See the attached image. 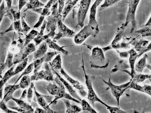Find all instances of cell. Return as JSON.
Instances as JSON below:
<instances>
[{"label":"cell","instance_id":"cell-1","mask_svg":"<svg viewBox=\"0 0 151 113\" xmlns=\"http://www.w3.org/2000/svg\"><path fill=\"white\" fill-rule=\"evenodd\" d=\"M82 62H83V65L81 66L83 68V73H84L85 83H86V87L87 89V97L90 104L95 109V103L98 102L101 104L105 107H106L107 109L109 110L111 113H126V112L123 111L119 107H113V106L109 105L106 103L102 100L97 95L96 93L94 91L93 87V77L90 76L87 74L86 73V69H85L83 60V56L82 55Z\"/></svg>","mask_w":151,"mask_h":113},{"label":"cell","instance_id":"cell-2","mask_svg":"<svg viewBox=\"0 0 151 113\" xmlns=\"http://www.w3.org/2000/svg\"><path fill=\"white\" fill-rule=\"evenodd\" d=\"M125 28L122 25L117 28L115 37L110 45L102 48L104 52L109 50L115 49H127L130 47V45L137 37H128L125 34Z\"/></svg>","mask_w":151,"mask_h":113},{"label":"cell","instance_id":"cell-3","mask_svg":"<svg viewBox=\"0 0 151 113\" xmlns=\"http://www.w3.org/2000/svg\"><path fill=\"white\" fill-rule=\"evenodd\" d=\"M51 11V15L47 18L45 34H44V41L50 38H53L56 34L55 30L57 27L58 19L60 14L58 11V4L57 0L52 6Z\"/></svg>","mask_w":151,"mask_h":113},{"label":"cell","instance_id":"cell-4","mask_svg":"<svg viewBox=\"0 0 151 113\" xmlns=\"http://www.w3.org/2000/svg\"><path fill=\"white\" fill-rule=\"evenodd\" d=\"M90 63L91 68L105 69L108 67L109 60L106 58L102 48L96 46L91 50Z\"/></svg>","mask_w":151,"mask_h":113},{"label":"cell","instance_id":"cell-5","mask_svg":"<svg viewBox=\"0 0 151 113\" xmlns=\"http://www.w3.org/2000/svg\"><path fill=\"white\" fill-rule=\"evenodd\" d=\"M141 0H129L128 1V9L124 23L122 26L126 28L130 23L131 24L130 33L134 32L137 27L136 19V11Z\"/></svg>","mask_w":151,"mask_h":113},{"label":"cell","instance_id":"cell-6","mask_svg":"<svg viewBox=\"0 0 151 113\" xmlns=\"http://www.w3.org/2000/svg\"><path fill=\"white\" fill-rule=\"evenodd\" d=\"M101 79H102L103 82L106 84L110 89L112 95L114 97L116 101L117 106L119 107L121 97L125 91L128 89V87H129V84H130L131 80H130V81L124 83L123 84L117 85L113 84L110 78H109L107 81H106L102 79V78Z\"/></svg>","mask_w":151,"mask_h":113},{"label":"cell","instance_id":"cell-7","mask_svg":"<svg viewBox=\"0 0 151 113\" xmlns=\"http://www.w3.org/2000/svg\"><path fill=\"white\" fill-rule=\"evenodd\" d=\"M99 32V31L94 29L88 24L83 26L79 33L75 35L74 36V42L77 45H80L83 44L90 36L96 37Z\"/></svg>","mask_w":151,"mask_h":113},{"label":"cell","instance_id":"cell-8","mask_svg":"<svg viewBox=\"0 0 151 113\" xmlns=\"http://www.w3.org/2000/svg\"><path fill=\"white\" fill-rule=\"evenodd\" d=\"M57 27L58 32L56 34L53 38V41L56 42L62 38H73L75 36V33L73 30L70 29L64 24L62 20V14L59 16L57 21Z\"/></svg>","mask_w":151,"mask_h":113},{"label":"cell","instance_id":"cell-9","mask_svg":"<svg viewBox=\"0 0 151 113\" xmlns=\"http://www.w3.org/2000/svg\"><path fill=\"white\" fill-rule=\"evenodd\" d=\"M91 0H81L79 5L76 27L81 28L84 26V21L91 4Z\"/></svg>","mask_w":151,"mask_h":113},{"label":"cell","instance_id":"cell-10","mask_svg":"<svg viewBox=\"0 0 151 113\" xmlns=\"http://www.w3.org/2000/svg\"><path fill=\"white\" fill-rule=\"evenodd\" d=\"M35 45L33 43H29L26 46L22 47L19 51L14 54L13 59V64L21 62L32 52L36 51Z\"/></svg>","mask_w":151,"mask_h":113},{"label":"cell","instance_id":"cell-11","mask_svg":"<svg viewBox=\"0 0 151 113\" xmlns=\"http://www.w3.org/2000/svg\"><path fill=\"white\" fill-rule=\"evenodd\" d=\"M44 68L45 69L34 74L30 77L31 81L44 80L48 82H53L54 78L52 68L47 62L44 64Z\"/></svg>","mask_w":151,"mask_h":113},{"label":"cell","instance_id":"cell-12","mask_svg":"<svg viewBox=\"0 0 151 113\" xmlns=\"http://www.w3.org/2000/svg\"><path fill=\"white\" fill-rule=\"evenodd\" d=\"M59 71L60 74L65 78L66 80L77 91L78 93L81 97L83 98L87 97V91H86L84 86L82 83H81L79 81L75 80L70 76L63 68H62Z\"/></svg>","mask_w":151,"mask_h":113},{"label":"cell","instance_id":"cell-13","mask_svg":"<svg viewBox=\"0 0 151 113\" xmlns=\"http://www.w3.org/2000/svg\"><path fill=\"white\" fill-rule=\"evenodd\" d=\"M131 45L133 46V48L137 52L139 58L144 54L150 51L151 50V44L147 40L140 39H136L132 43Z\"/></svg>","mask_w":151,"mask_h":113},{"label":"cell","instance_id":"cell-14","mask_svg":"<svg viewBox=\"0 0 151 113\" xmlns=\"http://www.w3.org/2000/svg\"><path fill=\"white\" fill-rule=\"evenodd\" d=\"M12 100L15 102L18 105V107H10L9 106V108L15 111L18 112L22 113H34V109L32 106L29 104L24 101L23 99H15L13 98Z\"/></svg>","mask_w":151,"mask_h":113},{"label":"cell","instance_id":"cell-15","mask_svg":"<svg viewBox=\"0 0 151 113\" xmlns=\"http://www.w3.org/2000/svg\"><path fill=\"white\" fill-rule=\"evenodd\" d=\"M57 54V52L56 51L48 52L42 57L35 60L33 62L35 69L34 73L37 72L40 69L43 63L50 62Z\"/></svg>","mask_w":151,"mask_h":113},{"label":"cell","instance_id":"cell-16","mask_svg":"<svg viewBox=\"0 0 151 113\" xmlns=\"http://www.w3.org/2000/svg\"><path fill=\"white\" fill-rule=\"evenodd\" d=\"M21 88L19 84H6L4 90V97L2 99L5 103H7L9 100H12L13 97V94L15 91Z\"/></svg>","mask_w":151,"mask_h":113},{"label":"cell","instance_id":"cell-17","mask_svg":"<svg viewBox=\"0 0 151 113\" xmlns=\"http://www.w3.org/2000/svg\"><path fill=\"white\" fill-rule=\"evenodd\" d=\"M51 68H52V70L53 71V73L55 75H58V77L59 79H60L62 83L64 84L65 87L67 90L68 92L69 93L70 95L71 96L73 97V98L78 99V100H80L81 101V99L79 95H78L77 92L74 87H72V86L67 80H65L64 78L62 77L61 75H59V74L58 73L57 71L55 70L52 67H51Z\"/></svg>","mask_w":151,"mask_h":113},{"label":"cell","instance_id":"cell-18","mask_svg":"<svg viewBox=\"0 0 151 113\" xmlns=\"http://www.w3.org/2000/svg\"><path fill=\"white\" fill-rule=\"evenodd\" d=\"M98 7L96 1H95L90 9L89 22L88 24L94 29L99 31V24L96 19L97 9Z\"/></svg>","mask_w":151,"mask_h":113},{"label":"cell","instance_id":"cell-19","mask_svg":"<svg viewBox=\"0 0 151 113\" xmlns=\"http://www.w3.org/2000/svg\"><path fill=\"white\" fill-rule=\"evenodd\" d=\"M33 90L38 103L42 107L43 109L45 110L47 113H56L51 109L50 107L49 104L47 102L46 99L44 97V95L39 93L36 90L35 86L33 87Z\"/></svg>","mask_w":151,"mask_h":113},{"label":"cell","instance_id":"cell-20","mask_svg":"<svg viewBox=\"0 0 151 113\" xmlns=\"http://www.w3.org/2000/svg\"><path fill=\"white\" fill-rule=\"evenodd\" d=\"M129 52V67L131 71L130 73V76L132 79L135 75L136 72L134 70V66L136 64V60L137 58L138 54L137 51L134 49V48H132L128 51Z\"/></svg>","mask_w":151,"mask_h":113},{"label":"cell","instance_id":"cell-21","mask_svg":"<svg viewBox=\"0 0 151 113\" xmlns=\"http://www.w3.org/2000/svg\"><path fill=\"white\" fill-rule=\"evenodd\" d=\"M6 11L5 16L9 17L12 22L21 19V11L19 10L18 5L14 6H12L9 9L6 8Z\"/></svg>","mask_w":151,"mask_h":113},{"label":"cell","instance_id":"cell-22","mask_svg":"<svg viewBox=\"0 0 151 113\" xmlns=\"http://www.w3.org/2000/svg\"><path fill=\"white\" fill-rule=\"evenodd\" d=\"M14 67H12L9 69L1 78V80L0 81V99H2L3 98V91L4 86L10 78L14 76Z\"/></svg>","mask_w":151,"mask_h":113},{"label":"cell","instance_id":"cell-23","mask_svg":"<svg viewBox=\"0 0 151 113\" xmlns=\"http://www.w3.org/2000/svg\"><path fill=\"white\" fill-rule=\"evenodd\" d=\"M151 17H149V19L146 23L143 25L140 29L136 31L135 32L137 34L141 35L142 38L151 36Z\"/></svg>","mask_w":151,"mask_h":113},{"label":"cell","instance_id":"cell-24","mask_svg":"<svg viewBox=\"0 0 151 113\" xmlns=\"http://www.w3.org/2000/svg\"><path fill=\"white\" fill-rule=\"evenodd\" d=\"M147 55L145 54L142 57L137 64H135L134 70L136 73H142L143 71L145 68H149L151 70V66L148 64L147 63Z\"/></svg>","mask_w":151,"mask_h":113},{"label":"cell","instance_id":"cell-25","mask_svg":"<svg viewBox=\"0 0 151 113\" xmlns=\"http://www.w3.org/2000/svg\"><path fill=\"white\" fill-rule=\"evenodd\" d=\"M79 0H75L73 1H70L67 0L62 13V20L64 21L72 9L75 7Z\"/></svg>","mask_w":151,"mask_h":113},{"label":"cell","instance_id":"cell-26","mask_svg":"<svg viewBox=\"0 0 151 113\" xmlns=\"http://www.w3.org/2000/svg\"><path fill=\"white\" fill-rule=\"evenodd\" d=\"M45 41L47 43L48 47L51 49H53L58 51L61 52L65 56H67L69 54L68 51L65 49L64 48L67 47V46H59L56 42L52 40L50 38H48L46 39Z\"/></svg>","mask_w":151,"mask_h":113},{"label":"cell","instance_id":"cell-27","mask_svg":"<svg viewBox=\"0 0 151 113\" xmlns=\"http://www.w3.org/2000/svg\"><path fill=\"white\" fill-rule=\"evenodd\" d=\"M48 46L46 41H43L40 44V47L34 53V60L40 58L47 53Z\"/></svg>","mask_w":151,"mask_h":113},{"label":"cell","instance_id":"cell-28","mask_svg":"<svg viewBox=\"0 0 151 113\" xmlns=\"http://www.w3.org/2000/svg\"><path fill=\"white\" fill-rule=\"evenodd\" d=\"M66 106V112L67 113H78L82 111V108L77 105L71 104L69 100L65 99H62Z\"/></svg>","mask_w":151,"mask_h":113},{"label":"cell","instance_id":"cell-29","mask_svg":"<svg viewBox=\"0 0 151 113\" xmlns=\"http://www.w3.org/2000/svg\"><path fill=\"white\" fill-rule=\"evenodd\" d=\"M127 1V0H105L103 3L101 5L100 10L114 5H120L122 3H124Z\"/></svg>","mask_w":151,"mask_h":113},{"label":"cell","instance_id":"cell-30","mask_svg":"<svg viewBox=\"0 0 151 113\" xmlns=\"http://www.w3.org/2000/svg\"><path fill=\"white\" fill-rule=\"evenodd\" d=\"M26 9L24 12L26 11L29 9H37V8L42 7L45 6L42 3L40 2V0H29L27 3L26 4Z\"/></svg>","mask_w":151,"mask_h":113},{"label":"cell","instance_id":"cell-31","mask_svg":"<svg viewBox=\"0 0 151 113\" xmlns=\"http://www.w3.org/2000/svg\"><path fill=\"white\" fill-rule=\"evenodd\" d=\"M47 21L44 20V22L42 25V26L40 28V33H39L36 36L35 38L34 39L35 43V46L40 45V44L43 41H44V30L46 28V26Z\"/></svg>","mask_w":151,"mask_h":113},{"label":"cell","instance_id":"cell-32","mask_svg":"<svg viewBox=\"0 0 151 113\" xmlns=\"http://www.w3.org/2000/svg\"><path fill=\"white\" fill-rule=\"evenodd\" d=\"M147 79H148L151 82V74H144L142 73H137L131 80L135 83H139L143 82Z\"/></svg>","mask_w":151,"mask_h":113},{"label":"cell","instance_id":"cell-33","mask_svg":"<svg viewBox=\"0 0 151 113\" xmlns=\"http://www.w3.org/2000/svg\"><path fill=\"white\" fill-rule=\"evenodd\" d=\"M51 67L56 71H60L62 68V61L61 55L58 54L52 62H49Z\"/></svg>","mask_w":151,"mask_h":113},{"label":"cell","instance_id":"cell-34","mask_svg":"<svg viewBox=\"0 0 151 113\" xmlns=\"http://www.w3.org/2000/svg\"><path fill=\"white\" fill-rule=\"evenodd\" d=\"M80 104L81 105L82 111L85 112L90 113H97V112L96 111L95 109L93 108L90 103L87 101L85 99H83L81 100Z\"/></svg>","mask_w":151,"mask_h":113},{"label":"cell","instance_id":"cell-35","mask_svg":"<svg viewBox=\"0 0 151 113\" xmlns=\"http://www.w3.org/2000/svg\"><path fill=\"white\" fill-rule=\"evenodd\" d=\"M39 32L35 30L34 29L31 30L28 34L26 35V37L24 40V46H26L28 44H29L32 40H34L36 37V36L38 34Z\"/></svg>","mask_w":151,"mask_h":113},{"label":"cell","instance_id":"cell-36","mask_svg":"<svg viewBox=\"0 0 151 113\" xmlns=\"http://www.w3.org/2000/svg\"><path fill=\"white\" fill-rule=\"evenodd\" d=\"M30 77L28 75H24L22 77L20 82L19 86L22 89L27 88L30 85L31 83Z\"/></svg>","mask_w":151,"mask_h":113},{"label":"cell","instance_id":"cell-37","mask_svg":"<svg viewBox=\"0 0 151 113\" xmlns=\"http://www.w3.org/2000/svg\"><path fill=\"white\" fill-rule=\"evenodd\" d=\"M33 11L36 12L40 16H48L51 13V9L48 8L44 7H40L37 9H32Z\"/></svg>","mask_w":151,"mask_h":113},{"label":"cell","instance_id":"cell-38","mask_svg":"<svg viewBox=\"0 0 151 113\" xmlns=\"http://www.w3.org/2000/svg\"><path fill=\"white\" fill-rule=\"evenodd\" d=\"M28 61V58L27 57L23 61L20 63V64H19L17 66V68L14 71V75H15L19 73L20 72H22V71L25 69L26 68L27 64Z\"/></svg>","mask_w":151,"mask_h":113},{"label":"cell","instance_id":"cell-39","mask_svg":"<svg viewBox=\"0 0 151 113\" xmlns=\"http://www.w3.org/2000/svg\"><path fill=\"white\" fill-rule=\"evenodd\" d=\"M34 68V65L33 63H31V64L28 65L27 68L25 69V70L23 71V72L20 75V76L17 79L15 82L14 84H16L21 79V78L24 76V75H28L30 74L31 72H32V71Z\"/></svg>","mask_w":151,"mask_h":113},{"label":"cell","instance_id":"cell-40","mask_svg":"<svg viewBox=\"0 0 151 113\" xmlns=\"http://www.w3.org/2000/svg\"><path fill=\"white\" fill-rule=\"evenodd\" d=\"M24 18H25L24 16H23L22 18L20 19V20H21V26L22 28L24 34L26 35L28 31L30 30L31 28L27 24Z\"/></svg>","mask_w":151,"mask_h":113},{"label":"cell","instance_id":"cell-41","mask_svg":"<svg viewBox=\"0 0 151 113\" xmlns=\"http://www.w3.org/2000/svg\"><path fill=\"white\" fill-rule=\"evenodd\" d=\"M128 89H132L136 90V91L144 93L143 87L138 84V83L134 82L132 80L130 84H129V87H128Z\"/></svg>","mask_w":151,"mask_h":113},{"label":"cell","instance_id":"cell-42","mask_svg":"<svg viewBox=\"0 0 151 113\" xmlns=\"http://www.w3.org/2000/svg\"><path fill=\"white\" fill-rule=\"evenodd\" d=\"M34 87V84L33 83H31L30 85L29 86V88H28L27 90V98L28 102H29V103H31L32 102V99H33Z\"/></svg>","mask_w":151,"mask_h":113},{"label":"cell","instance_id":"cell-43","mask_svg":"<svg viewBox=\"0 0 151 113\" xmlns=\"http://www.w3.org/2000/svg\"><path fill=\"white\" fill-rule=\"evenodd\" d=\"M6 13V7L5 6V1H3L0 5V25Z\"/></svg>","mask_w":151,"mask_h":113},{"label":"cell","instance_id":"cell-44","mask_svg":"<svg viewBox=\"0 0 151 113\" xmlns=\"http://www.w3.org/2000/svg\"><path fill=\"white\" fill-rule=\"evenodd\" d=\"M0 108L5 112L7 113H17V112L14 111H12L9 109L8 108L7 106H6V103H5L3 101L1 100V103H0Z\"/></svg>","mask_w":151,"mask_h":113},{"label":"cell","instance_id":"cell-45","mask_svg":"<svg viewBox=\"0 0 151 113\" xmlns=\"http://www.w3.org/2000/svg\"><path fill=\"white\" fill-rule=\"evenodd\" d=\"M67 1V0H57L58 4V11L59 14H62Z\"/></svg>","mask_w":151,"mask_h":113},{"label":"cell","instance_id":"cell-46","mask_svg":"<svg viewBox=\"0 0 151 113\" xmlns=\"http://www.w3.org/2000/svg\"><path fill=\"white\" fill-rule=\"evenodd\" d=\"M45 16H40V18H39L38 21H37V22L35 24L34 26L33 27L35 28H36L39 27L40 26H41V25H42L43 22L44 21V19H45Z\"/></svg>","mask_w":151,"mask_h":113},{"label":"cell","instance_id":"cell-47","mask_svg":"<svg viewBox=\"0 0 151 113\" xmlns=\"http://www.w3.org/2000/svg\"><path fill=\"white\" fill-rule=\"evenodd\" d=\"M144 93H145L149 95H151V86L150 85L144 84L143 86Z\"/></svg>","mask_w":151,"mask_h":113},{"label":"cell","instance_id":"cell-48","mask_svg":"<svg viewBox=\"0 0 151 113\" xmlns=\"http://www.w3.org/2000/svg\"><path fill=\"white\" fill-rule=\"evenodd\" d=\"M29 0H19L18 7L19 10L21 11L22 9L27 3Z\"/></svg>","mask_w":151,"mask_h":113},{"label":"cell","instance_id":"cell-49","mask_svg":"<svg viewBox=\"0 0 151 113\" xmlns=\"http://www.w3.org/2000/svg\"><path fill=\"white\" fill-rule=\"evenodd\" d=\"M116 51L121 57L122 58H127L129 57V54L128 51H126L120 52L116 50Z\"/></svg>","mask_w":151,"mask_h":113},{"label":"cell","instance_id":"cell-50","mask_svg":"<svg viewBox=\"0 0 151 113\" xmlns=\"http://www.w3.org/2000/svg\"><path fill=\"white\" fill-rule=\"evenodd\" d=\"M56 1L57 0H49L47 4L44 6V7L50 9Z\"/></svg>","mask_w":151,"mask_h":113},{"label":"cell","instance_id":"cell-51","mask_svg":"<svg viewBox=\"0 0 151 113\" xmlns=\"http://www.w3.org/2000/svg\"><path fill=\"white\" fill-rule=\"evenodd\" d=\"M27 89L24 90L22 94L21 97L19 98V99H25L27 97Z\"/></svg>","mask_w":151,"mask_h":113},{"label":"cell","instance_id":"cell-52","mask_svg":"<svg viewBox=\"0 0 151 113\" xmlns=\"http://www.w3.org/2000/svg\"><path fill=\"white\" fill-rule=\"evenodd\" d=\"M35 113H47V112L44 110V109H40L39 107H37L35 111Z\"/></svg>","mask_w":151,"mask_h":113},{"label":"cell","instance_id":"cell-53","mask_svg":"<svg viewBox=\"0 0 151 113\" xmlns=\"http://www.w3.org/2000/svg\"><path fill=\"white\" fill-rule=\"evenodd\" d=\"M6 4V9H9L12 6V0H5Z\"/></svg>","mask_w":151,"mask_h":113},{"label":"cell","instance_id":"cell-54","mask_svg":"<svg viewBox=\"0 0 151 113\" xmlns=\"http://www.w3.org/2000/svg\"><path fill=\"white\" fill-rule=\"evenodd\" d=\"M4 0H0V5L1 4H2V2Z\"/></svg>","mask_w":151,"mask_h":113},{"label":"cell","instance_id":"cell-55","mask_svg":"<svg viewBox=\"0 0 151 113\" xmlns=\"http://www.w3.org/2000/svg\"><path fill=\"white\" fill-rule=\"evenodd\" d=\"M2 75H0V78H1H1H2Z\"/></svg>","mask_w":151,"mask_h":113}]
</instances>
